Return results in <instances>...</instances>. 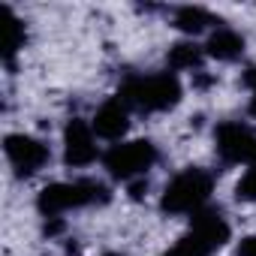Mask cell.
Segmentation results:
<instances>
[{"label":"cell","mask_w":256,"mask_h":256,"mask_svg":"<svg viewBox=\"0 0 256 256\" xmlns=\"http://www.w3.org/2000/svg\"><path fill=\"white\" fill-rule=\"evenodd\" d=\"M118 96L136 112L160 114V112H169L181 102L184 88H181L178 72L166 70V72H151V76H130L120 84Z\"/></svg>","instance_id":"obj_1"},{"label":"cell","mask_w":256,"mask_h":256,"mask_svg":"<svg viewBox=\"0 0 256 256\" xmlns=\"http://www.w3.org/2000/svg\"><path fill=\"white\" fill-rule=\"evenodd\" d=\"M112 199V190L96 178H76V181H54L40 190L36 211L46 220H60V214L90 205H106Z\"/></svg>","instance_id":"obj_2"},{"label":"cell","mask_w":256,"mask_h":256,"mask_svg":"<svg viewBox=\"0 0 256 256\" xmlns=\"http://www.w3.org/2000/svg\"><path fill=\"white\" fill-rule=\"evenodd\" d=\"M211 190H214V178L199 169V166H190L184 172H178L163 196H160V211L163 214H172V217H181V214H199L208 208V199H211Z\"/></svg>","instance_id":"obj_3"},{"label":"cell","mask_w":256,"mask_h":256,"mask_svg":"<svg viewBox=\"0 0 256 256\" xmlns=\"http://www.w3.org/2000/svg\"><path fill=\"white\" fill-rule=\"evenodd\" d=\"M229 223L217 208H205L193 217L190 229L160 256H214L226 241H229Z\"/></svg>","instance_id":"obj_4"},{"label":"cell","mask_w":256,"mask_h":256,"mask_svg":"<svg viewBox=\"0 0 256 256\" xmlns=\"http://www.w3.org/2000/svg\"><path fill=\"white\" fill-rule=\"evenodd\" d=\"M157 145L151 139H130V142H118L102 154V166L114 181L133 184L136 178H145L154 163H157Z\"/></svg>","instance_id":"obj_5"},{"label":"cell","mask_w":256,"mask_h":256,"mask_svg":"<svg viewBox=\"0 0 256 256\" xmlns=\"http://www.w3.org/2000/svg\"><path fill=\"white\" fill-rule=\"evenodd\" d=\"M217 154L229 166H256V130L241 120H223L214 130Z\"/></svg>","instance_id":"obj_6"},{"label":"cell","mask_w":256,"mask_h":256,"mask_svg":"<svg viewBox=\"0 0 256 256\" xmlns=\"http://www.w3.org/2000/svg\"><path fill=\"white\" fill-rule=\"evenodd\" d=\"M4 151H6V160H10V166L16 169L18 178L36 175L52 160L48 145L42 139H36V136H28V133H10L4 139Z\"/></svg>","instance_id":"obj_7"},{"label":"cell","mask_w":256,"mask_h":256,"mask_svg":"<svg viewBox=\"0 0 256 256\" xmlns=\"http://www.w3.org/2000/svg\"><path fill=\"white\" fill-rule=\"evenodd\" d=\"M100 157L96 148V133L94 126L84 124L82 118H70L64 126V163L72 169H88Z\"/></svg>","instance_id":"obj_8"},{"label":"cell","mask_w":256,"mask_h":256,"mask_svg":"<svg viewBox=\"0 0 256 256\" xmlns=\"http://www.w3.org/2000/svg\"><path fill=\"white\" fill-rule=\"evenodd\" d=\"M90 126H94V133H96L100 139L120 142V139H124V133L130 130V106H126L120 96L106 100V102L94 112Z\"/></svg>","instance_id":"obj_9"},{"label":"cell","mask_w":256,"mask_h":256,"mask_svg":"<svg viewBox=\"0 0 256 256\" xmlns=\"http://www.w3.org/2000/svg\"><path fill=\"white\" fill-rule=\"evenodd\" d=\"M244 36L226 24H220L217 30H211L208 42H205V58H214V60H223V64H232L244 54Z\"/></svg>","instance_id":"obj_10"},{"label":"cell","mask_w":256,"mask_h":256,"mask_svg":"<svg viewBox=\"0 0 256 256\" xmlns=\"http://www.w3.org/2000/svg\"><path fill=\"white\" fill-rule=\"evenodd\" d=\"M0 24H4V64H6V66H12L16 54L24 48L28 34H24L22 18H18L10 6H0Z\"/></svg>","instance_id":"obj_11"},{"label":"cell","mask_w":256,"mask_h":256,"mask_svg":"<svg viewBox=\"0 0 256 256\" xmlns=\"http://www.w3.org/2000/svg\"><path fill=\"white\" fill-rule=\"evenodd\" d=\"M211 24L220 28V18H214V16H211L208 10H202V6H178V10L172 12V28H178V30L187 34V36H196V34L208 30Z\"/></svg>","instance_id":"obj_12"},{"label":"cell","mask_w":256,"mask_h":256,"mask_svg":"<svg viewBox=\"0 0 256 256\" xmlns=\"http://www.w3.org/2000/svg\"><path fill=\"white\" fill-rule=\"evenodd\" d=\"M205 60V48L196 46V42H175L166 54V64L172 72H190V70H199Z\"/></svg>","instance_id":"obj_13"},{"label":"cell","mask_w":256,"mask_h":256,"mask_svg":"<svg viewBox=\"0 0 256 256\" xmlns=\"http://www.w3.org/2000/svg\"><path fill=\"white\" fill-rule=\"evenodd\" d=\"M235 196H238V202H256V166H250V169L238 178Z\"/></svg>","instance_id":"obj_14"},{"label":"cell","mask_w":256,"mask_h":256,"mask_svg":"<svg viewBox=\"0 0 256 256\" xmlns=\"http://www.w3.org/2000/svg\"><path fill=\"white\" fill-rule=\"evenodd\" d=\"M238 256H256V235L241 238V244H238Z\"/></svg>","instance_id":"obj_15"},{"label":"cell","mask_w":256,"mask_h":256,"mask_svg":"<svg viewBox=\"0 0 256 256\" xmlns=\"http://www.w3.org/2000/svg\"><path fill=\"white\" fill-rule=\"evenodd\" d=\"M241 82H244V88H250V90L256 94V66H247L244 76H241Z\"/></svg>","instance_id":"obj_16"},{"label":"cell","mask_w":256,"mask_h":256,"mask_svg":"<svg viewBox=\"0 0 256 256\" xmlns=\"http://www.w3.org/2000/svg\"><path fill=\"white\" fill-rule=\"evenodd\" d=\"M247 108H250V114H253V118H256V94H253V96H250V106H247Z\"/></svg>","instance_id":"obj_17"}]
</instances>
